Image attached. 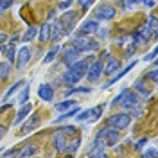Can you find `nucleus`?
<instances>
[{
  "label": "nucleus",
  "mask_w": 158,
  "mask_h": 158,
  "mask_svg": "<svg viewBox=\"0 0 158 158\" xmlns=\"http://www.w3.org/2000/svg\"><path fill=\"white\" fill-rule=\"evenodd\" d=\"M95 137L102 138L104 144H106V148H115L117 142H118V129L111 128V126H108V128H101Z\"/></svg>",
  "instance_id": "nucleus-1"
},
{
  "label": "nucleus",
  "mask_w": 158,
  "mask_h": 158,
  "mask_svg": "<svg viewBox=\"0 0 158 158\" xmlns=\"http://www.w3.org/2000/svg\"><path fill=\"white\" fill-rule=\"evenodd\" d=\"M129 122H131V117H129L126 111H120V113H113L111 117L108 118V126L111 128L118 129V131H122V129H126L129 126Z\"/></svg>",
  "instance_id": "nucleus-2"
},
{
  "label": "nucleus",
  "mask_w": 158,
  "mask_h": 158,
  "mask_svg": "<svg viewBox=\"0 0 158 158\" xmlns=\"http://www.w3.org/2000/svg\"><path fill=\"white\" fill-rule=\"evenodd\" d=\"M72 47L77 50V52H88V50H95V49L99 47V45H97V41H95V40H90L88 36L81 34L79 38L74 40Z\"/></svg>",
  "instance_id": "nucleus-3"
},
{
  "label": "nucleus",
  "mask_w": 158,
  "mask_h": 158,
  "mask_svg": "<svg viewBox=\"0 0 158 158\" xmlns=\"http://www.w3.org/2000/svg\"><path fill=\"white\" fill-rule=\"evenodd\" d=\"M95 61V56H88V58H85V59H76L72 65L69 67V70H72V72H76L77 76H85L86 74V70H88V67L92 65Z\"/></svg>",
  "instance_id": "nucleus-4"
},
{
  "label": "nucleus",
  "mask_w": 158,
  "mask_h": 158,
  "mask_svg": "<svg viewBox=\"0 0 158 158\" xmlns=\"http://www.w3.org/2000/svg\"><path fill=\"white\" fill-rule=\"evenodd\" d=\"M102 72H104V65H102V61H94L92 65L88 67V70H86V77H88V81H92V83H95V81H99V77L102 76Z\"/></svg>",
  "instance_id": "nucleus-5"
},
{
  "label": "nucleus",
  "mask_w": 158,
  "mask_h": 158,
  "mask_svg": "<svg viewBox=\"0 0 158 158\" xmlns=\"http://www.w3.org/2000/svg\"><path fill=\"white\" fill-rule=\"evenodd\" d=\"M149 40H151V31H149L148 23H146V25H142V27L133 34V43H135L137 47H138V45H146Z\"/></svg>",
  "instance_id": "nucleus-6"
},
{
  "label": "nucleus",
  "mask_w": 158,
  "mask_h": 158,
  "mask_svg": "<svg viewBox=\"0 0 158 158\" xmlns=\"http://www.w3.org/2000/svg\"><path fill=\"white\" fill-rule=\"evenodd\" d=\"M104 148H106L104 140L95 137V140H94V144H92V148H90V151H88V156L104 158V156H106V151H104Z\"/></svg>",
  "instance_id": "nucleus-7"
},
{
  "label": "nucleus",
  "mask_w": 158,
  "mask_h": 158,
  "mask_svg": "<svg viewBox=\"0 0 158 158\" xmlns=\"http://www.w3.org/2000/svg\"><path fill=\"white\" fill-rule=\"evenodd\" d=\"M118 104H120L124 110H129V108H133V106H138V104H140V99H138L137 94H133V92L126 90V94L122 95V99H120Z\"/></svg>",
  "instance_id": "nucleus-8"
},
{
  "label": "nucleus",
  "mask_w": 158,
  "mask_h": 158,
  "mask_svg": "<svg viewBox=\"0 0 158 158\" xmlns=\"http://www.w3.org/2000/svg\"><path fill=\"white\" fill-rule=\"evenodd\" d=\"M94 16L97 20H111L115 16V7H111V6H99L97 9L94 11Z\"/></svg>",
  "instance_id": "nucleus-9"
},
{
  "label": "nucleus",
  "mask_w": 158,
  "mask_h": 158,
  "mask_svg": "<svg viewBox=\"0 0 158 158\" xmlns=\"http://www.w3.org/2000/svg\"><path fill=\"white\" fill-rule=\"evenodd\" d=\"M52 146L58 153H65V148H67V137L63 135V131L59 129L52 135Z\"/></svg>",
  "instance_id": "nucleus-10"
},
{
  "label": "nucleus",
  "mask_w": 158,
  "mask_h": 158,
  "mask_svg": "<svg viewBox=\"0 0 158 158\" xmlns=\"http://www.w3.org/2000/svg\"><path fill=\"white\" fill-rule=\"evenodd\" d=\"M50 32H52V34H50V38H49V40L52 41V43H58L59 40L63 38V34H65V29H63V23H61V20H58L54 25H50Z\"/></svg>",
  "instance_id": "nucleus-11"
},
{
  "label": "nucleus",
  "mask_w": 158,
  "mask_h": 158,
  "mask_svg": "<svg viewBox=\"0 0 158 158\" xmlns=\"http://www.w3.org/2000/svg\"><path fill=\"white\" fill-rule=\"evenodd\" d=\"M31 59V49L29 47H22L18 50V56H16V69H23Z\"/></svg>",
  "instance_id": "nucleus-12"
},
{
  "label": "nucleus",
  "mask_w": 158,
  "mask_h": 158,
  "mask_svg": "<svg viewBox=\"0 0 158 158\" xmlns=\"http://www.w3.org/2000/svg\"><path fill=\"white\" fill-rule=\"evenodd\" d=\"M40 122H41V117H40V113H32V117H31L29 120H27V122L22 126V133H23V135H27L29 131H32L34 128H38Z\"/></svg>",
  "instance_id": "nucleus-13"
},
{
  "label": "nucleus",
  "mask_w": 158,
  "mask_h": 158,
  "mask_svg": "<svg viewBox=\"0 0 158 158\" xmlns=\"http://www.w3.org/2000/svg\"><path fill=\"white\" fill-rule=\"evenodd\" d=\"M95 31H99V23L95 22V20H86V22L79 27V34L90 36V34H94Z\"/></svg>",
  "instance_id": "nucleus-14"
},
{
  "label": "nucleus",
  "mask_w": 158,
  "mask_h": 158,
  "mask_svg": "<svg viewBox=\"0 0 158 158\" xmlns=\"http://www.w3.org/2000/svg\"><path fill=\"white\" fill-rule=\"evenodd\" d=\"M31 110H32V104H31V102H23V104H22V108L18 110V113H16L15 120H13V124H15V126L22 124V120H23V118L31 113Z\"/></svg>",
  "instance_id": "nucleus-15"
},
{
  "label": "nucleus",
  "mask_w": 158,
  "mask_h": 158,
  "mask_svg": "<svg viewBox=\"0 0 158 158\" xmlns=\"http://www.w3.org/2000/svg\"><path fill=\"white\" fill-rule=\"evenodd\" d=\"M76 18H77V13H67V15L61 18V23H63V29H65V32H72V29H74V23H76Z\"/></svg>",
  "instance_id": "nucleus-16"
},
{
  "label": "nucleus",
  "mask_w": 158,
  "mask_h": 158,
  "mask_svg": "<svg viewBox=\"0 0 158 158\" xmlns=\"http://www.w3.org/2000/svg\"><path fill=\"white\" fill-rule=\"evenodd\" d=\"M38 95L41 101H45V102H50L52 99H54V90L50 85H41L38 88Z\"/></svg>",
  "instance_id": "nucleus-17"
},
{
  "label": "nucleus",
  "mask_w": 158,
  "mask_h": 158,
  "mask_svg": "<svg viewBox=\"0 0 158 158\" xmlns=\"http://www.w3.org/2000/svg\"><path fill=\"white\" fill-rule=\"evenodd\" d=\"M77 56H79L77 50L74 49V47H69V49L63 52V63H65L67 67H70V65H72V63L77 59Z\"/></svg>",
  "instance_id": "nucleus-18"
},
{
  "label": "nucleus",
  "mask_w": 158,
  "mask_h": 158,
  "mask_svg": "<svg viewBox=\"0 0 158 158\" xmlns=\"http://www.w3.org/2000/svg\"><path fill=\"white\" fill-rule=\"evenodd\" d=\"M79 79H81V76H77V74H76V72H72V70H67V72L63 74L61 81H63L67 86H74V85L77 83Z\"/></svg>",
  "instance_id": "nucleus-19"
},
{
  "label": "nucleus",
  "mask_w": 158,
  "mask_h": 158,
  "mask_svg": "<svg viewBox=\"0 0 158 158\" xmlns=\"http://www.w3.org/2000/svg\"><path fill=\"white\" fill-rule=\"evenodd\" d=\"M118 67H120V61L115 59V58H110L108 63L104 65V74H106V76H111V74H115L118 70Z\"/></svg>",
  "instance_id": "nucleus-20"
},
{
  "label": "nucleus",
  "mask_w": 158,
  "mask_h": 158,
  "mask_svg": "<svg viewBox=\"0 0 158 158\" xmlns=\"http://www.w3.org/2000/svg\"><path fill=\"white\" fill-rule=\"evenodd\" d=\"M77 111H79V106L76 104V106L69 108L67 111H63V115L56 118V120H54V124H59V122H63V120H67V118H70V117H76V115H77Z\"/></svg>",
  "instance_id": "nucleus-21"
},
{
  "label": "nucleus",
  "mask_w": 158,
  "mask_h": 158,
  "mask_svg": "<svg viewBox=\"0 0 158 158\" xmlns=\"http://www.w3.org/2000/svg\"><path fill=\"white\" fill-rule=\"evenodd\" d=\"M79 144H81V138L76 135V138L72 137L70 142H67V148H65V153H69V155H74L76 151L79 149Z\"/></svg>",
  "instance_id": "nucleus-22"
},
{
  "label": "nucleus",
  "mask_w": 158,
  "mask_h": 158,
  "mask_svg": "<svg viewBox=\"0 0 158 158\" xmlns=\"http://www.w3.org/2000/svg\"><path fill=\"white\" fill-rule=\"evenodd\" d=\"M77 104V101L76 99H67V101H63V102H58L54 108L58 110L59 113H63V111H67L69 108H72V106H76Z\"/></svg>",
  "instance_id": "nucleus-23"
},
{
  "label": "nucleus",
  "mask_w": 158,
  "mask_h": 158,
  "mask_svg": "<svg viewBox=\"0 0 158 158\" xmlns=\"http://www.w3.org/2000/svg\"><path fill=\"white\" fill-rule=\"evenodd\" d=\"M38 38L40 41H49L50 38V23H43L38 31Z\"/></svg>",
  "instance_id": "nucleus-24"
},
{
  "label": "nucleus",
  "mask_w": 158,
  "mask_h": 158,
  "mask_svg": "<svg viewBox=\"0 0 158 158\" xmlns=\"http://www.w3.org/2000/svg\"><path fill=\"white\" fill-rule=\"evenodd\" d=\"M133 88L137 90L142 97H149V88H148V85L144 83V79H138L137 83H135V86H133Z\"/></svg>",
  "instance_id": "nucleus-25"
},
{
  "label": "nucleus",
  "mask_w": 158,
  "mask_h": 158,
  "mask_svg": "<svg viewBox=\"0 0 158 158\" xmlns=\"http://www.w3.org/2000/svg\"><path fill=\"white\" fill-rule=\"evenodd\" d=\"M36 153H38V148H36L34 144H27V146H25V148H23V149L18 153V155H20L22 158H27V156H34Z\"/></svg>",
  "instance_id": "nucleus-26"
},
{
  "label": "nucleus",
  "mask_w": 158,
  "mask_h": 158,
  "mask_svg": "<svg viewBox=\"0 0 158 158\" xmlns=\"http://www.w3.org/2000/svg\"><path fill=\"white\" fill-rule=\"evenodd\" d=\"M148 25H149V31H151V36H155V38H156V34H158V20H156V15H151V16H149Z\"/></svg>",
  "instance_id": "nucleus-27"
},
{
  "label": "nucleus",
  "mask_w": 158,
  "mask_h": 158,
  "mask_svg": "<svg viewBox=\"0 0 158 158\" xmlns=\"http://www.w3.org/2000/svg\"><path fill=\"white\" fill-rule=\"evenodd\" d=\"M135 65H137V61H131V63H129V65H128V67H126V69H124V70H122L120 74H117L115 77H111V79H110V83H108V85H113V83H117L118 79H120V77H124V76H126V74H128V72H129V70H131V69H133Z\"/></svg>",
  "instance_id": "nucleus-28"
},
{
  "label": "nucleus",
  "mask_w": 158,
  "mask_h": 158,
  "mask_svg": "<svg viewBox=\"0 0 158 158\" xmlns=\"http://www.w3.org/2000/svg\"><path fill=\"white\" fill-rule=\"evenodd\" d=\"M9 72H11V63L9 61H2L0 63V79H6L9 76Z\"/></svg>",
  "instance_id": "nucleus-29"
},
{
  "label": "nucleus",
  "mask_w": 158,
  "mask_h": 158,
  "mask_svg": "<svg viewBox=\"0 0 158 158\" xmlns=\"http://www.w3.org/2000/svg\"><path fill=\"white\" fill-rule=\"evenodd\" d=\"M102 111H104V106H95V108L90 110V120H99L102 117Z\"/></svg>",
  "instance_id": "nucleus-30"
},
{
  "label": "nucleus",
  "mask_w": 158,
  "mask_h": 158,
  "mask_svg": "<svg viewBox=\"0 0 158 158\" xmlns=\"http://www.w3.org/2000/svg\"><path fill=\"white\" fill-rule=\"evenodd\" d=\"M59 50H61V47L59 45H56V47H52V49L45 54V63H50V61H54V58L59 54Z\"/></svg>",
  "instance_id": "nucleus-31"
},
{
  "label": "nucleus",
  "mask_w": 158,
  "mask_h": 158,
  "mask_svg": "<svg viewBox=\"0 0 158 158\" xmlns=\"http://www.w3.org/2000/svg\"><path fill=\"white\" fill-rule=\"evenodd\" d=\"M36 34H38V29H36V27H34V25H31L29 29L25 31V34H23V41H31V40L34 38V36H36Z\"/></svg>",
  "instance_id": "nucleus-32"
},
{
  "label": "nucleus",
  "mask_w": 158,
  "mask_h": 158,
  "mask_svg": "<svg viewBox=\"0 0 158 158\" xmlns=\"http://www.w3.org/2000/svg\"><path fill=\"white\" fill-rule=\"evenodd\" d=\"M23 85H25L23 81H16V83H15V85H13V86H11V88L7 90V94H6V97H4V101H7V99H9L11 95H13V94H15V92H16V90L20 88V86H23Z\"/></svg>",
  "instance_id": "nucleus-33"
},
{
  "label": "nucleus",
  "mask_w": 158,
  "mask_h": 158,
  "mask_svg": "<svg viewBox=\"0 0 158 158\" xmlns=\"http://www.w3.org/2000/svg\"><path fill=\"white\" fill-rule=\"evenodd\" d=\"M63 131V135L65 137H76L77 135V129L74 128V126H63V128H59Z\"/></svg>",
  "instance_id": "nucleus-34"
},
{
  "label": "nucleus",
  "mask_w": 158,
  "mask_h": 158,
  "mask_svg": "<svg viewBox=\"0 0 158 158\" xmlns=\"http://www.w3.org/2000/svg\"><path fill=\"white\" fill-rule=\"evenodd\" d=\"M128 115L131 118H138L140 115H142V108H140V104L138 106H133V108H129L128 110Z\"/></svg>",
  "instance_id": "nucleus-35"
},
{
  "label": "nucleus",
  "mask_w": 158,
  "mask_h": 158,
  "mask_svg": "<svg viewBox=\"0 0 158 158\" xmlns=\"http://www.w3.org/2000/svg\"><path fill=\"white\" fill-rule=\"evenodd\" d=\"M90 88L88 86H77V88H70L67 92V95H72V94H88Z\"/></svg>",
  "instance_id": "nucleus-36"
},
{
  "label": "nucleus",
  "mask_w": 158,
  "mask_h": 158,
  "mask_svg": "<svg viewBox=\"0 0 158 158\" xmlns=\"http://www.w3.org/2000/svg\"><path fill=\"white\" fill-rule=\"evenodd\" d=\"M6 56H7V61L9 63H13L15 61V45H7V49H6Z\"/></svg>",
  "instance_id": "nucleus-37"
},
{
  "label": "nucleus",
  "mask_w": 158,
  "mask_h": 158,
  "mask_svg": "<svg viewBox=\"0 0 158 158\" xmlns=\"http://www.w3.org/2000/svg\"><path fill=\"white\" fill-rule=\"evenodd\" d=\"M27 97H29V86H25V88L22 90V94H20V97H18V102L20 104L27 102Z\"/></svg>",
  "instance_id": "nucleus-38"
},
{
  "label": "nucleus",
  "mask_w": 158,
  "mask_h": 158,
  "mask_svg": "<svg viewBox=\"0 0 158 158\" xmlns=\"http://www.w3.org/2000/svg\"><path fill=\"white\" fill-rule=\"evenodd\" d=\"M148 77L151 79L153 83H156V81H158V76H156V65H153V69H151V70L148 72Z\"/></svg>",
  "instance_id": "nucleus-39"
},
{
  "label": "nucleus",
  "mask_w": 158,
  "mask_h": 158,
  "mask_svg": "<svg viewBox=\"0 0 158 158\" xmlns=\"http://www.w3.org/2000/svg\"><path fill=\"white\" fill-rule=\"evenodd\" d=\"M88 117H90V110H83V111H77V115H76V118H77V120H86Z\"/></svg>",
  "instance_id": "nucleus-40"
},
{
  "label": "nucleus",
  "mask_w": 158,
  "mask_h": 158,
  "mask_svg": "<svg viewBox=\"0 0 158 158\" xmlns=\"http://www.w3.org/2000/svg\"><path fill=\"white\" fill-rule=\"evenodd\" d=\"M77 2H79V6H81V9L86 11V9L90 7V6H92V4L95 2V0H77Z\"/></svg>",
  "instance_id": "nucleus-41"
},
{
  "label": "nucleus",
  "mask_w": 158,
  "mask_h": 158,
  "mask_svg": "<svg viewBox=\"0 0 158 158\" xmlns=\"http://www.w3.org/2000/svg\"><path fill=\"white\" fill-rule=\"evenodd\" d=\"M142 156L144 158H155L156 156V149H146V151L142 153Z\"/></svg>",
  "instance_id": "nucleus-42"
},
{
  "label": "nucleus",
  "mask_w": 158,
  "mask_h": 158,
  "mask_svg": "<svg viewBox=\"0 0 158 158\" xmlns=\"http://www.w3.org/2000/svg\"><path fill=\"white\" fill-rule=\"evenodd\" d=\"M13 2H15V0H0V9L6 11L7 7H11V6H13Z\"/></svg>",
  "instance_id": "nucleus-43"
},
{
  "label": "nucleus",
  "mask_w": 158,
  "mask_h": 158,
  "mask_svg": "<svg viewBox=\"0 0 158 158\" xmlns=\"http://www.w3.org/2000/svg\"><path fill=\"white\" fill-rule=\"evenodd\" d=\"M156 52H158L156 49H153L149 54H146V56H144V61H153V59L156 58Z\"/></svg>",
  "instance_id": "nucleus-44"
},
{
  "label": "nucleus",
  "mask_w": 158,
  "mask_h": 158,
  "mask_svg": "<svg viewBox=\"0 0 158 158\" xmlns=\"http://www.w3.org/2000/svg\"><path fill=\"white\" fill-rule=\"evenodd\" d=\"M146 144H148V137H146V138H140V140L137 142V146H135V149H138V151H140V149L146 148Z\"/></svg>",
  "instance_id": "nucleus-45"
},
{
  "label": "nucleus",
  "mask_w": 158,
  "mask_h": 158,
  "mask_svg": "<svg viewBox=\"0 0 158 158\" xmlns=\"http://www.w3.org/2000/svg\"><path fill=\"white\" fill-rule=\"evenodd\" d=\"M124 94H126V90H122V92L118 94L117 97L113 99V102H111V104H113V106H115V104H118V102H120V99H122V95H124Z\"/></svg>",
  "instance_id": "nucleus-46"
},
{
  "label": "nucleus",
  "mask_w": 158,
  "mask_h": 158,
  "mask_svg": "<svg viewBox=\"0 0 158 158\" xmlns=\"http://www.w3.org/2000/svg\"><path fill=\"white\" fill-rule=\"evenodd\" d=\"M135 50H137V45H135V43H133V45H129L128 49H126V56H131Z\"/></svg>",
  "instance_id": "nucleus-47"
},
{
  "label": "nucleus",
  "mask_w": 158,
  "mask_h": 158,
  "mask_svg": "<svg viewBox=\"0 0 158 158\" xmlns=\"http://www.w3.org/2000/svg\"><path fill=\"white\" fill-rule=\"evenodd\" d=\"M2 155H4V156H15V155H18V153H16V149H9V151H4Z\"/></svg>",
  "instance_id": "nucleus-48"
},
{
  "label": "nucleus",
  "mask_w": 158,
  "mask_h": 158,
  "mask_svg": "<svg viewBox=\"0 0 158 158\" xmlns=\"http://www.w3.org/2000/svg\"><path fill=\"white\" fill-rule=\"evenodd\" d=\"M70 4H72V0H65V2H61V4H59V9H67Z\"/></svg>",
  "instance_id": "nucleus-49"
},
{
  "label": "nucleus",
  "mask_w": 158,
  "mask_h": 158,
  "mask_svg": "<svg viewBox=\"0 0 158 158\" xmlns=\"http://www.w3.org/2000/svg\"><path fill=\"white\" fill-rule=\"evenodd\" d=\"M6 49H7V45H6L4 41H0V52L4 54V52H6Z\"/></svg>",
  "instance_id": "nucleus-50"
},
{
  "label": "nucleus",
  "mask_w": 158,
  "mask_h": 158,
  "mask_svg": "<svg viewBox=\"0 0 158 158\" xmlns=\"http://www.w3.org/2000/svg\"><path fill=\"white\" fill-rule=\"evenodd\" d=\"M4 135H6V128H4V126H0V140H2Z\"/></svg>",
  "instance_id": "nucleus-51"
},
{
  "label": "nucleus",
  "mask_w": 158,
  "mask_h": 158,
  "mask_svg": "<svg viewBox=\"0 0 158 158\" xmlns=\"http://www.w3.org/2000/svg\"><path fill=\"white\" fill-rule=\"evenodd\" d=\"M11 104H4V106H0V111H6V110H9Z\"/></svg>",
  "instance_id": "nucleus-52"
},
{
  "label": "nucleus",
  "mask_w": 158,
  "mask_h": 158,
  "mask_svg": "<svg viewBox=\"0 0 158 158\" xmlns=\"http://www.w3.org/2000/svg\"><path fill=\"white\" fill-rule=\"evenodd\" d=\"M2 153H4V148H0V155H2Z\"/></svg>",
  "instance_id": "nucleus-53"
},
{
  "label": "nucleus",
  "mask_w": 158,
  "mask_h": 158,
  "mask_svg": "<svg viewBox=\"0 0 158 158\" xmlns=\"http://www.w3.org/2000/svg\"><path fill=\"white\" fill-rule=\"evenodd\" d=\"M2 13H4V11H2V9H0V16H2Z\"/></svg>",
  "instance_id": "nucleus-54"
}]
</instances>
